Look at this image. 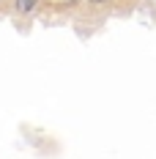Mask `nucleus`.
<instances>
[{"label":"nucleus","instance_id":"obj_1","mask_svg":"<svg viewBox=\"0 0 156 159\" xmlns=\"http://www.w3.org/2000/svg\"><path fill=\"white\" fill-rule=\"evenodd\" d=\"M41 6H44V0H11V14L19 19H30L33 14H38Z\"/></svg>","mask_w":156,"mask_h":159},{"label":"nucleus","instance_id":"obj_2","mask_svg":"<svg viewBox=\"0 0 156 159\" xmlns=\"http://www.w3.org/2000/svg\"><path fill=\"white\" fill-rule=\"evenodd\" d=\"M44 6L55 8V11H71V8L82 6V0H44Z\"/></svg>","mask_w":156,"mask_h":159},{"label":"nucleus","instance_id":"obj_3","mask_svg":"<svg viewBox=\"0 0 156 159\" xmlns=\"http://www.w3.org/2000/svg\"><path fill=\"white\" fill-rule=\"evenodd\" d=\"M115 0H82V6H88L91 11H109Z\"/></svg>","mask_w":156,"mask_h":159},{"label":"nucleus","instance_id":"obj_4","mask_svg":"<svg viewBox=\"0 0 156 159\" xmlns=\"http://www.w3.org/2000/svg\"><path fill=\"white\" fill-rule=\"evenodd\" d=\"M6 6H11V0H0V11H3Z\"/></svg>","mask_w":156,"mask_h":159},{"label":"nucleus","instance_id":"obj_5","mask_svg":"<svg viewBox=\"0 0 156 159\" xmlns=\"http://www.w3.org/2000/svg\"><path fill=\"white\" fill-rule=\"evenodd\" d=\"M121 3H123L126 8H129V6H134V3H137V0H121Z\"/></svg>","mask_w":156,"mask_h":159},{"label":"nucleus","instance_id":"obj_6","mask_svg":"<svg viewBox=\"0 0 156 159\" xmlns=\"http://www.w3.org/2000/svg\"><path fill=\"white\" fill-rule=\"evenodd\" d=\"M154 8H156V3H154Z\"/></svg>","mask_w":156,"mask_h":159}]
</instances>
